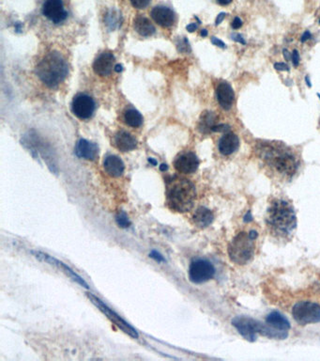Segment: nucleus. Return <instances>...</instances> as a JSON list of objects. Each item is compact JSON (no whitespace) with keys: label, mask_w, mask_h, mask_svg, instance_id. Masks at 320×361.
<instances>
[{"label":"nucleus","mask_w":320,"mask_h":361,"mask_svg":"<svg viewBox=\"0 0 320 361\" xmlns=\"http://www.w3.org/2000/svg\"><path fill=\"white\" fill-rule=\"evenodd\" d=\"M255 153L267 172L282 181H291L298 172L299 158L297 153L283 142L259 141Z\"/></svg>","instance_id":"nucleus-1"},{"label":"nucleus","mask_w":320,"mask_h":361,"mask_svg":"<svg viewBox=\"0 0 320 361\" xmlns=\"http://www.w3.org/2000/svg\"><path fill=\"white\" fill-rule=\"evenodd\" d=\"M266 227L273 237L289 240L297 228V217L291 203L285 199L272 200L266 213Z\"/></svg>","instance_id":"nucleus-2"},{"label":"nucleus","mask_w":320,"mask_h":361,"mask_svg":"<svg viewBox=\"0 0 320 361\" xmlns=\"http://www.w3.org/2000/svg\"><path fill=\"white\" fill-rule=\"evenodd\" d=\"M196 187L184 178H173L167 185L166 202L168 207L178 213L191 211L196 201Z\"/></svg>","instance_id":"nucleus-3"},{"label":"nucleus","mask_w":320,"mask_h":361,"mask_svg":"<svg viewBox=\"0 0 320 361\" xmlns=\"http://www.w3.org/2000/svg\"><path fill=\"white\" fill-rule=\"evenodd\" d=\"M69 72L68 63L58 52L48 53L36 67V74L48 87L63 82Z\"/></svg>","instance_id":"nucleus-4"},{"label":"nucleus","mask_w":320,"mask_h":361,"mask_svg":"<svg viewBox=\"0 0 320 361\" xmlns=\"http://www.w3.org/2000/svg\"><path fill=\"white\" fill-rule=\"evenodd\" d=\"M257 238L258 233L255 230L249 233L246 231L238 232L228 246V255L230 260L239 265L250 263L255 256Z\"/></svg>","instance_id":"nucleus-5"},{"label":"nucleus","mask_w":320,"mask_h":361,"mask_svg":"<svg viewBox=\"0 0 320 361\" xmlns=\"http://www.w3.org/2000/svg\"><path fill=\"white\" fill-rule=\"evenodd\" d=\"M295 321L301 326L320 322V306L309 301H301L296 304L292 310Z\"/></svg>","instance_id":"nucleus-6"},{"label":"nucleus","mask_w":320,"mask_h":361,"mask_svg":"<svg viewBox=\"0 0 320 361\" xmlns=\"http://www.w3.org/2000/svg\"><path fill=\"white\" fill-rule=\"evenodd\" d=\"M215 275V268L211 263L206 260L198 259L192 262L189 268L190 280L196 284L205 283Z\"/></svg>","instance_id":"nucleus-7"},{"label":"nucleus","mask_w":320,"mask_h":361,"mask_svg":"<svg viewBox=\"0 0 320 361\" xmlns=\"http://www.w3.org/2000/svg\"><path fill=\"white\" fill-rule=\"evenodd\" d=\"M87 296L88 298L90 299V301L92 302L93 304L101 310L103 311V313L107 316V318L111 322H113L115 325H116L121 330L125 332L126 334H128L129 336L133 337L134 339H137L138 338V333L136 332V330L134 329V328L132 326H130L127 322L125 321L119 316L117 315L114 310H111L110 308H108L103 301L101 299H99L98 297H96L95 295H93L91 294H87Z\"/></svg>","instance_id":"nucleus-8"},{"label":"nucleus","mask_w":320,"mask_h":361,"mask_svg":"<svg viewBox=\"0 0 320 361\" xmlns=\"http://www.w3.org/2000/svg\"><path fill=\"white\" fill-rule=\"evenodd\" d=\"M95 108L96 104L92 97L87 94L78 93L72 100V112L81 120L90 119L95 112Z\"/></svg>","instance_id":"nucleus-9"},{"label":"nucleus","mask_w":320,"mask_h":361,"mask_svg":"<svg viewBox=\"0 0 320 361\" xmlns=\"http://www.w3.org/2000/svg\"><path fill=\"white\" fill-rule=\"evenodd\" d=\"M42 14L56 25L64 22L68 17L62 0H46L42 6Z\"/></svg>","instance_id":"nucleus-10"},{"label":"nucleus","mask_w":320,"mask_h":361,"mask_svg":"<svg viewBox=\"0 0 320 361\" xmlns=\"http://www.w3.org/2000/svg\"><path fill=\"white\" fill-rule=\"evenodd\" d=\"M232 324L244 339L249 341H256L257 334L260 331V323L247 317H236Z\"/></svg>","instance_id":"nucleus-11"},{"label":"nucleus","mask_w":320,"mask_h":361,"mask_svg":"<svg viewBox=\"0 0 320 361\" xmlns=\"http://www.w3.org/2000/svg\"><path fill=\"white\" fill-rule=\"evenodd\" d=\"M199 163V159L196 154L188 152L178 155L174 162V165L177 172L183 174H192L197 170Z\"/></svg>","instance_id":"nucleus-12"},{"label":"nucleus","mask_w":320,"mask_h":361,"mask_svg":"<svg viewBox=\"0 0 320 361\" xmlns=\"http://www.w3.org/2000/svg\"><path fill=\"white\" fill-rule=\"evenodd\" d=\"M216 98L222 108H224L225 110L231 109L235 99V94L229 83L222 81L218 84L216 88Z\"/></svg>","instance_id":"nucleus-13"},{"label":"nucleus","mask_w":320,"mask_h":361,"mask_svg":"<svg viewBox=\"0 0 320 361\" xmlns=\"http://www.w3.org/2000/svg\"><path fill=\"white\" fill-rule=\"evenodd\" d=\"M115 63V57L111 52H103L94 62L93 70L97 74L101 76L109 75L113 69Z\"/></svg>","instance_id":"nucleus-14"},{"label":"nucleus","mask_w":320,"mask_h":361,"mask_svg":"<svg viewBox=\"0 0 320 361\" xmlns=\"http://www.w3.org/2000/svg\"><path fill=\"white\" fill-rule=\"evenodd\" d=\"M150 14L152 19L163 28H170L175 23V12L168 7L156 6Z\"/></svg>","instance_id":"nucleus-15"},{"label":"nucleus","mask_w":320,"mask_h":361,"mask_svg":"<svg viewBox=\"0 0 320 361\" xmlns=\"http://www.w3.org/2000/svg\"><path fill=\"white\" fill-rule=\"evenodd\" d=\"M239 146V140L237 134L232 132H227L220 138L218 148L220 153L223 155H231L234 154Z\"/></svg>","instance_id":"nucleus-16"},{"label":"nucleus","mask_w":320,"mask_h":361,"mask_svg":"<svg viewBox=\"0 0 320 361\" xmlns=\"http://www.w3.org/2000/svg\"><path fill=\"white\" fill-rule=\"evenodd\" d=\"M75 154L83 159L94 160L99 154V149L97 145L82 138L76 144Z\"/></svg>","instance_id":"nucleus-17"},{"label":"nucleus","mask_w":320,"mask_h":361,"mask_svg":"<svg viewBox=\"0 0 320 361\" xmlns=\"http://www.w3.org/2000/svg\"><path fill=\"white\" fill-rule=\"evenodd\" d=\"M103 167L105 171L112 177H120L123 174L125 169L123 161L116 155H108L104 159Z\"/></svg>","instance_id":"nucleus-18"},{"label":"nucleus","mask_w":320,"mask_h":361,"mask_svg":"<svg viewBox=\"0 0 320 361\" xmlns=\"http://www.w3.org/2000/svg\"><path fill=\"white\" fill-rule=\"evenodd\" d=\"M115 144L119 151L129 152L136 148L137 140L134 135L122 130L115 135Z\"/></svg>","instance_id":"nucleus-19"},{"label":"nucleus","mask_w":320,"mask_h":361,"mask_svg":"<svg viewBox=\"0 0 320 361\" xmlns=\"http://www.w3.org/2000/svg\"><path fill=\"white\" fill-rule=\"evenodd\" d=\"M213 219H214V217H213L212 212L206 207L198 208L193 217L194 223L196 224V226L200 229L208 227L212 223Z\"/></svg>","instance_id":"nucleus-20"},{"label":"nucleus","mask_w":320,"mask_h":361,"mask_svg":"<svg viewBox=\"0 0 320 361\" xmlns=\"http://www.w3.org/2000/svg\"><path fill=\"white\" fill-rule=\"evenodd\" d=\"M134 28L143 37H150L156 32L153 24L144 16H137L134 19Z\"/></svg>","instance_id":"nucleus-21"},{"label":"nucleus","mask_w":320,"mask_h":361,"mask_svg":"<svg viewBox=\"0 0 320 361\" xmlns=\"http://www.w3.org/2000/svg\"><path fill=\"white\" fill-rule=\"evenodd\" d=\"M266 323L271 328H274L278 330L288 332L290 329V324L288 319L277 311L269 313L266 318Z\"/></svg>","instance_id":"nucleus-22"},{"label":"nucleus","mask_w":320,"mask_h":361,"mask_svg":"<svg viewBox=\"0 0 320 361\" xmlns=\"http://www.w3.org/2000/svg\"><path fill=\"white\" fill-rule=\"evenodd\" d=\"M124 122L128 126L137 128L143 124V117L136 109L130 108L124 114Z\"/></svg>","instance_id":"nucleus-23"},{"label":"nucleus","mask_w":320,"mask_h":361,"mask_svg":"<svg viewBox=\"0 0 320 361\" xmlns=\"http://www.w3.org/2000/svg\"><path fill=\"white\" fill-rule=\"evenodd\" d=\"M214 125H215V115L212 112H206L202 116L199 128L202 132L206 133L209 130L211 131Z\"/></svg>","instance_id":"nucleus-24"},{"label":"nucleus","mask_w":320,"mask_h":361,"mask_svg":"<svg viewBox=\"0 0 320 361\" xmlns=\"http://www.w3.org/2000/svg\"><path fill=\"white\" fill-rule=\"evenodd\" d=\"M116 223L120 226L121 228H127L129 227L131 225V222L129 220V218L127 217V215L122 212L120 213L117 217H116Z\"/></svg>","instance_id":"nucleus-25"},{"label":"nucleus","mask_w":320,"mask_h":361,"mask_svg":"<svg viewBox=\"0 0 320 361\" xmlns=\"http://www.w3.org/2000/svg\"><path fill=\"white\" fill-rule=\"evenodd\" d=\"M130 1L134 8L139 10L145 9L151 2V0H130Z\"/></svg>","instance_id":"nucleus-26"},{"label":"nucleus","mask_w":320,"mask_h":361,"mask_svg":"<svg viewBox=\"0 0 320 361\" xmlns=\"http://www.w3.org/2000/svg\"><path fill=\"white\" fill-rule=\"evenodd\" d=\"M292 62H293V65L295 66V67H298L299 66V52L297 51V50H294L293 51V53H292Z\"/></svg>","instance_id":"nucleus-27"},{"label":"nucleus","mask_w":320,"mask_h":361,"mask_svg":"<svg viewBox=\"0 0 320 361\" xmlns=\"http://www.w3.org/2000/svg\"><path fill=\"white\" fill-rule=\"evenodd\" d=\"M231 26H232V29L238 30V29H240L242 27V21H241V19L239 17H235L234 20L232 22V24H231Z\"/></svg>","instance_id":"nucleus-28"},{"label":"nucleus","mask_w":320,"mask_h":361,"mask_svg":"<svg viewBox=\"0 0 320 361\" xmlns=\"http://www.w3.org/2000/svg\"><path fill=\"white\" fill-rule=\"evenodd\" d=\"M211 42H212L214 45H216L218 47H221V48H226V47H227L226 43H225L224 41L219 40V39L216 38V37H212V38H211Z\"/></svg>","instance_id":"nucleus-29"},{"label":"nucleus","mask_w":320,"mask_h":361,"mask_svg":"<svg viewBox=\"0 0 320 361\" xmlns=\"http://www.w3.org/2000/svg\"><path fill=\"white\" fill-rule=\"evenodd\" d=\"M274 68L278 71H289V66L286 63H281V62L275 63Z\"/></svg>","instance_id":"nucleus-30"},{"label":"nucleus","mask_w":320,"mask_h":361,"mask_svg":"<svg viewBox=\"0 0 320 361\" xmlns=\"http://www.w3.org/2000/svg\"><path fill=\"white\" fill-rule=\"evenodd\" d=\"M149 256H150L151 258L155 259L157 262H165V259L163 258V256H162L161 254H159L158 252H156V251H152V252L149 254Z\"/></svg>","instance_id":"nucleus-31"},{"label":"nucleus","mask_w":320,"mask_h":361,"mask_svg":"<svg viewBox=\"0 0 320 361\" xmlns=\"http://www.w3.org/2000/svg\"><path fill=\"white\" fill-rule=\"evenodd\" d=\"M232 39L234 41H237V42H240L241 44H246V41L244 40V38H242V36L240 34H233Z\"/></svg>","instance_id":"nucleus-32"},{"label":"nucleus","mask_w":320,"mask_h":361,"mask_svg":"<svg viewBox=\"0 0 320 361\" xmlns=\"http://www.w3.org/2000/svg\"><path fill=\"white\" fill-rule=\"evenodd\" d=\"M311 37H312V36H311V33H310L309 31H305V32L303 33L302 37H301V42H304V41L309 40Z\"/></svg>","instance_id":"nucleus-33"},{"label":"nucleus","mask_w":320,"mask_h":361,"mask_svg":"<svg viewBox=\"0 0 320 361\" xmlns=\"http://www.w3.org/2000/svg\"><path fill=\"white\" fill-rule=\"evenodd\" d=\"M225 17H226V13H225V12H222V13H220V14L218 15V17H217L216 26H218V25H220V24L222 23V21L225 19Z\"/></svg>","instance_id":"nucleus-34"},{"label":"nucleus","mask_w":320,"mask_h":361,"mask_svg":"<svg viewBox=\"0 0 320 361\" xmlns=\"http://www.w3.org/2000/svg\"><path fill=\"white\" fill-rule=\"evenodd\" d=\"M216 1L217 3L221 6H227V5H229L233 0H216Z\"/></svg>","instance_id":"nucleus-35"},{"label":"nucleus","mask_w":320,"mask_h":361,"mask_svg":"<svg viewBox=\"0 0 320 361\" xmlns=\"http://www.w3.org/2000/svg\"><path fill=\"white\" fill-rule=\"evenodd\" d=\"M187 30L190 31V32H194V31L197 30V25L193 23V24H190L189 26H187Z\"/></svg>","instance_id":"nucleus-36"},{"label":"nucleus","mask_w":320,"mask_h":361,"mask_svg":"<svg viewBox=\"0 0 320 361\" xmlns=\"http://www.w3.org/2000/svg\"><path fill=\"white\" fill-rule=\"evenodd\" d=\"M115 71L116 72H121L122 71V65H120V64H117V65H116L115 66V69H114Z\"/></svg>","instance_id":"nucleus-37"},{"label":"nucleus","mask_w":320,"mask_h":361,"mask_svg":"<svg viewBox=\"0 0 320 361\" xmlns=\"http://www.w3.org/2000/svg\"><path fill=\"white\" fill-rule=\"evenodd\" d=\"M284 56H285V58H286L287 60L292 59V57H290V55H289V52H288V50H287V49H284Z\"/></svg>","instance_id":"nucleus-38"},{"label":"nucleus","mask_w":320,"mask_h":361,"mask_svg":"<svg viewBox=\"0 0 320 361\" xmlns=\"http://www.w3.org/2000/svg\"><path fill=\"white\" fill-rule=\"evenodd\" d=\"M206 35H207V31L206 30H203V31H201V36L202 37H206Z\"/></svg>","instance_id":"nucleus-39"},{"label":"nucleus","mask_w":320,"mask_h":361,"mask_svg":"<svg viewBox=\"0 0 320 361\" xmlns=\"http://www.w3.org/2000/svg\"><path fill=\"white\" fill-rule=\"evenodd\" d=\"M160 168H161V170H162V171H165V170L167 169V165H165V164H163V165L160 166Z\"/></svg>","instance_id":"nucleus-40"},{"label":"nucleus","mask_w":320,"mask_h":361,"mask_svg":"<svg viewBox=\"0 0 320 361\" xmlns=\"http://www.w3.org/2000/svg\"><path fill=\"white\" fill-rule=\"evenodd\" d=\"M148 161H149L150 163H152V164H153V165H156V164H157V162H156L155 160H153V159H151V158H150V159H148Z\"/></svg>","instance_id":"nucleus-41"},{"label":"nucleus","mask_w":320,"mask_h":361,"mask_svg":"<svg viewBox=\"0 0 320 361\" xmlns=\"http://www.w3.org/2000/svg\"></svg>","instance_id":"nucleus-42"}]
</instances>
